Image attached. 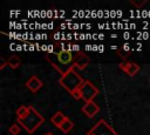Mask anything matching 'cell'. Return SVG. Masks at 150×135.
<instances>
[{
	"mask_svg": "<svg viewBox=\"0 0 150 135\" xmlns=\"http://www.w3.org/2000/svg\"><path fill=\"white\" fill-rule=\"evenodd\" d=\"M46 59L61 75L66 74L68 70H70L71 68L75 67L74 66L75 56H73V53H71L70 49L62 48L57 53L48 54L46 56Z\"/></svg>",
	"mask_w": 150,
	"mask_h": 135,
	"instance_id": "obj_1",
	"label": "cell"
},
{
	"mask_svg": "<svg viewBox=\"0 0 150 135\" xmlns=\"http://www.w3.org/2000/svg\"><path fill=\"white\" fill-rule=\"evenodd\" d=\"M45 119L43 116L32 106L28 107V113L26 114L25 117L18 120V122L29 133V134H33L42 123H43Z\"/></svg>",
	"mask_w": 150,
	"mask_h": 135,
	"instance_id": "obj_2",
	"label": "cell"
},
{
	"mask_svg": "<svg viewBox=\"0 0 150 135\" xmlns=\"http://www.w3.org/2000/svg\"><path fill=\"white\" fill-rule=\"evenodd\" d=\"M84 82V80L75 72L74 68H71L70 70H68L66 74L61 75L59 83L70 94L77 92L80 89V87L82 86V83Z\"/></svg>",
	"mask_w": 150,
	"mask_h": 135,
	"instance_id": "obj_3",
	"label": "cell"
},
{
	"mask_svg": "<svg viewBox=\"0 0 150 135\" xmlns=\"http://www.w3.org/2000/svg\"><path fill=\"white\" fill-rule=\"evenodd\" d=\"M80 94H81V99L84 100V102H89V101H94V97L98 94V88L96 86L93 85V82L84 80V82L82 83V86L80 87Z\"/></svg>",
	"mask_w": 150,
	"mask_h": 135,
	"instance_id": "obj_4",
	"label": "cell"
},
{
	"mask_svg": "<svg viewBox=\"0 0 150 135\" xmlns=\"http://www.w3.org/2000/svg\"><path fill=\"white\" fill-rule=\"evenodd\" d=\"M87 135H117V133L112 127L108 124L105 120H100L87 133Z\"/></svg>",
	"mask_w": 150,
	"mask_h": 135,
	"instance_id": "obj_5",
	"label": "cell"
},
{
	"mask_svg": "<svg viewBox=\"0 0 150 135\" xmlns=\"http://www.w3.org/2000/svg\"><path fill=\"white\" fill-rule=\"evenodd\" d=\"M90 62V59L87 54L82 53V52H79L76 55H75V59H74V66L79 69H84Z\"/></svg>",
	"mask_w": 150,
	"mask_h": 135,
	"instance_id": "obj_6",
	"label": "cell"
},
{
	"mask_svg": "<svg viewBox=\"0 0 150 135\" xmlns=\"http://www.w3.org/2000/svg\"><path fill=\"white\" fill-rule=\"evenodd\" d=\"M120 68L129 76H135L139 70V66L136 62H123L120 65Z\"/></svg>",
	"mask_w": 150,
	"mask_h": 135,
	"instance_id": "obj_7",
	"label": "cell"
},
{
	"mask_svg": "<svg viewBox=\"0 0 150 135\" xmlns=\"http://www.w3.org/2000/svg\"><path fill=\"white\" fill-rule=\"evenodd\" d=\"M82 112L88 116V117H94L98 112H100V107L97 103H95L94 101H89L86 102L84 106L82 107Z\"/></svg>",
	"mask_w": 150,
	"mask_h": 135,
	"instance_id": "obj_8",
	"label": "cell"
},
{
	"mask_svg": "<svg viewBox=\"0 0 150 135\" xmlns=\"http://www.w3.org/2000/svg\"><path fill=\"white\" fill-rule=\"evenodd\" d=\"M42 86H43L42 81H41L38 76H35V75L30 76V77L27 80V82H26V87H27L32 93H36L39 89H41Z\"/></svg>",
	"mask_w": 150,
	"mask_h": 135,
	"instance_id": "obj_9",
	"label": "cell"
},
{
	"mask_svg": "<svg viewBox=\"0 0 150 135\" xmlns=\"http://www.w3.org/2000/svg\"><path fill=\"white\" fill-rule=\"evenodd\" d=\"M66 120H67V116H66L62 112H56V113L52 116V119H50L52 123H53L55 127H57V128H60V126H61Z\"/></svg>",
	"mask_w": 150,
	"mask_h": 135,
	"instance_id": "obj_10",
	"label": "cell"
},
{
	"mask_svg": "<svg viewBox=\"0 0 150 135\" xmlns=\"http://www.w3.org/2000/svg\"><path fill=\"white\" fill-rule=\"evenodd\" d=\"M73 127H74V123H73V121L71 120H69L68 117H67V120L60 126V130L62 131V133H69L71 129H73Z\"/></svg>",
	"mask_w": 150,
	"mask_h": 135,
	"instance_id": "obj_11",
	"label": "cell"
},
{
	"mask_svg": "<svg viewBox=\"0 0 150 135\" xmlns=\"http://www.w3.org/2000/svg\"><path fill=\"white\" fill-rule=\"evenodd\" d=\"M20 65H21V61H20V59H19L18 56H15V55H12V56L7 60V66H9V67L13 68V69L18 68Z\"/></svg>",
	"mask_w": 150,
	"mask_h": 135,
	"instance_id": "obj_12",
	"label": "cell"
},
{
	"mask_svg": "<svg viewBox=\"0 0 150 135\" xmlns=\"http://www.w3.org/2000/svg\"><path fill=\"white\" fill-rule=\"evenodd\" d=\"M27 113H28V107H26V106H20V107L16 109V112H15V114H16V120H20V119L25 117Z\"/></svg>",
	"mask_w": 150,
	"mask_h": 135,
	"instance_id": "obj_13",
	"label": "cell"
},
{
	"mask_svg": "<svg viewBox=\"0 0 150 135\" xmlns=\"http://www.w3.org/2000/svg\"><path fill=\"white\" fill-rule=\"evenodd\" d=\"M8 131H9L12 135H18V134L20 133V127H19V124L13 123V124L8 128Z\"/></svg>",
	"mask_w": 150,
	"mask_h": 135,
	"instance_id": "obj_14",
	"label": "cell"
},
{
	"mask_svg": "<svg viewBox=\"0 0 150 135\" xmlns=\"http://www.w3.org/2000/svg\"><path fill=\"white\" fill-rule=\"evenodd\" d=\"M146 2V0H141V1H136V0H131V4L136 7H142L144 4Z\"/></svg>",
	"mask_w": 150,
	"mask_h": 135,
	"instance_id": "obj_15",
	"label": "cell"
},
{
	"mask_svg": "<svg viewBox=\"0 0 150 135\" xmlns=\"http://www.w3.org/2000/svg\"><path fill=\"white\" fill-rule=\"evenodd\" d=\"M7 66V61H5L4 59H1V65H0V69H4Z\"/></svg>",
	"mask_w": 150,
	"mask_h": 135,
	"instance_id": "obj_16",
	"label": "cell"
},
{
	"mask_svg": "<svg viewBox=\"0 0 150 135\" xmlns=\"http://www.w3.org/2000/svg\"><path fill=\"white\" fill-rule=\"evenodd\" d=\"M43 135H54V134H52V133H46V134H43Z\"/></svg>",
	"mask_w": 150,
	"mask_h": 135,
	"instance_id": "obj_17",
	"label": "cell"
}]
</instances>
